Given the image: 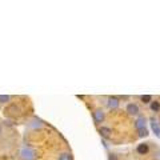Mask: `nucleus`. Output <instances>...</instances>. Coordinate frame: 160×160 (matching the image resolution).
<instances>
[{
	"label": "nucleus",
	"instance_id": "f257e3e1",
	"mask_svg": "<svg viewBox=\"0 0 160 160\" xmlns=\"http://www.w3.org/2000/svg\"><path fill=\"white\" fill-rule=\"evenodd\" d=\"M22 158L24 160H33L36 158V153H35L33 149H29V148H23L22 149Z\"/></svg>",
	"mask_w": 160,
	"mask_h": 160
},
{
	"label": "nucleus",
	"instance_id": "f03ea898",
	"mask_svg": "<svg viewBox=\"0 0 160 160\" xmlns=\"http://www.w3.org/2000/svg\"><path fill=\"white\" fill-rule=\"evenodd\" d=\"M93 119H95V122H96V123H102L103 122L104 113H103L102 109H96V111L93 112Z\"/></svg>",
	"mask_w": 160,
	"mask_h": 160
},
{
	"label": "nucleus",
	"instance_id": "7ed1b4c3",
	"mask_svg": "<svg viewBox=\"0 0 160 160\" xmlns=\"http://www.w3.org/2000/svg\"><path fill=\"white\" fill-rule=\"evenodd\" d=\"M151 127H152V129H153V132L156 133V136L160 138V126H159V123H158L153 118L151 119Z\"/></svg>",
	"mask_w": 160,
	"mask_h": 160
},
{
	"label": "nucleus",
	"instance_id": "20e7f679",
	"mask_svg": "<svg viewBox=\"0 0 160 160\" xmlns=\"http://www.w3.org/2000/svg\"><path fill=\"white\" fill-rule=\"evenodd\" d=\"M148 144H146V143H143V144H139L138 146V148H136V151L140 153V155H146L147 152H148Z\"/></svg>",
	"mask_w": 160,
	"mask_h": 160
},
{
	"label": "nucleus",
	"instance_id": "39448f33",
	"mask_svg": "<svg viewBox=\"0 0 160 160\" xmlns=\"http://www.w3.org/2000/svg\"><path fill=\"white\" fill-rule=\"evenodd\" d=\"M127 111H128V113H131V115H138L139 113V108H138V106L136 104H128L127 106Z\"/></svg>",
	"mask_w": 160,
	"mask_h": 160
},
{
	"label": "nucleus",
	"instance_id": "423d86ee",
	"mask_svg": "<svg viewBox=\"0 0 160 160\" xmlns=\"http://www.w3.org/2000/svg\"><path fill=\"white\" fill-rule=\"evenodd\" d=\"M119 99L118 98H109L108 99V107L109 108H118L119 107Z\"/></svg>",
	"mask_w": 160,
	"mask_h": 160
},
{
	"label": "nucleus",
	"instance_id": "0eeeda50",
	"mask_svg": "<svg viewBox=\"0 0 160 160\" xmlns=\"http://www.w3.org/2000/svg\"><path fill=\"white\" fill-rule=\"evenodd\" d=\"M99 132H100V135H102L103 138H106V139L111 136V133H112V132H111V129H109L108 127H102V128L99 129Z\"/></svg>",
	"mask_w": 160,
	"mask_h": 160
},
{
	"label": "nucleus",
	"instance_id": "6e6552de",
	"mask_svg": "<svg viewBox=\"0 0 160 160\" xmlns=\"http://www.w3.org/2000/svg\"><path fill=\"white\" fill-rule=\"evenodd\" d=\"M144 126H146V119H144V118H139L136 120V123H135V127H136L139 131H140V129H143V128H146Z\"/></svg>",
	"mask_w": 160,
	"mask_h": 160
},
{
	"label": "nucleus",
	"instance_id": "1a4fd4ad",
	"mask_svg": "<svg viewBox=\"0 0 160 160\" xmlns=\"http://www.w3.org/2000/svg\"><path fill=\"white\" fill-rule=\"evenodd\" d=\"M59 160H72V155L71 153H62L59 156Z\"/></svg>",
	"mask_w": 160,
	"mask_h": 160
},
{
	"label": "nucleus",
	"instance_id": "9d476101",
	"mask_svg": "<svg viewBox=\"0 0 160 160\" xmlns=\"http://www.w3.org/2000/svg\"><path fill=\"white\" fill-rule=\"evenodd\" d=\"M151 109H152V111H155V112H158L159 109H160V103L156 102V100H155V102H152V104H151Z\"/></svg>",
	"mask_w": 160,
	"mask_h": 160
},
{
	"label": "nucleus",
	"instance_id": "9b49d317",
	"mask_svg": "<svg viewBox=\"0 0 160 160\" xmlns=\"http://www.w3.org/2000/svg\"><path fill=\"white\" fill-rule=\"evenodd\" d=\"M140 99H142L143 103H149V102L152 100V96H151V95H143V96L140 98Z\"/></svg>",
	"mask_w": 160,
	"mask_h": 160
},
{
	"label": "nucleus",
	"instance_id": "f8f14e48",
	"mask_svg": "<svg viewBox=\"0 0 160 160\" xmlns=\"http://www.w3.org/2000/svg\"><path fill=\"white\" fill-rule=\"evenodd\" d=\"M147 135H148V131L146 128H143V129H140V131H139V136L140 138H146Z\"/></svg>",
	"mask_w": 160,
	"mask_h": 160
},
{
	"label": "nucleus",
	"instance_id": "ddd939ff",
	"mask_svg": "<svg viewBox=\"0 0 160 160\" xmlns=\"http://www.w3.org/2000/svg\"><path fill=\"white\" fill-rule=\"evenodd\" d=\"M9 100L8 95H0V103H7Z\"/></svg>",
	"mask_w": 160,
	"mask_h": 160
},
{
	"label": "nucleus",
	"instance_id": "4468645a",
	"mask_svg": "<svg viewBox=\"0 0 160 160\" xmlns=\"http://www.w3.org/2000/svg\"><path fill=\"white\" fill-rule=\"evenodd\" d=\"M109 160H116V156H115L113 153H111V155H109Z\"/></svg>",
	"mask_w": 160,
	"mask_h": 160
},
{
	"label": "nucleus",
	"instance_id": "2eb2a0df",
	"mask_svg": "<svg viewBox=\"0 0 160 160\" xmlns=\"http://www.w3.org/2000/svg\"><path fill=\"white\" fill-rule=\"evenodd\" d=\"M0 133H2V128H0Z\"/></svg>",
	"mask_w": 160,
	"mask_h": 160
}]
</instances>
